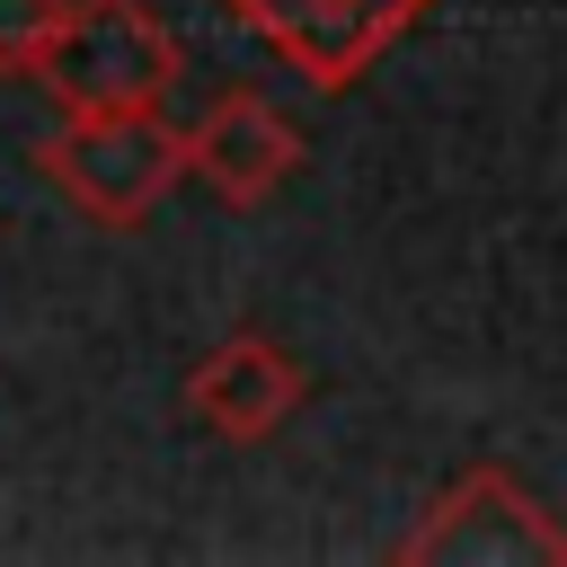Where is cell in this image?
Instances as JSON below:
<instances>
[{
  "label": "cell",
  "mask_w": 567,
  "mask_h": 567,
  "mask_svg": "<svg viewBox=\"0 0 567 567\" xmlns=\"http://www.w3.org/2000/svg\"><path fill=\"white\" fill-rule=\"evenodd\" d=\"M27 159L89 230H142L186 177V124L168 106H62Z\"/></svg>",
  "instance_id": "1"
},
{
  "label": "cell",
  "mask_w": 567,
  "mask_h": 567,
  "mask_svg": "<svg viewBox=\"0 0 567 567\" xmlns=\"http://www.w3.org/2000/svg\"><path fill=\"white\" fill-rule=\"evenodd\" d=\"M177 71L186 44L151 0H62V27L35 62L53 106H168Z\"/></svg>",
  "instance_id": "2"
},
{
  "label": "cell",
  "mask_w": 567,
  "mask_h": 567,
  "mask_svg": "<svg viewBox=\"0 0 567 567\" xmlns=\"http://www.w3.org/2000/svg\"><path fill=\"white\" fill-rule=\"evenodd\" d=\"M390 558L399 567H567V523L505 461H478L399 532Z\"/></svg>",
  "instance_id": "3"
},
{
  "label": "cell",
  "mask_w": 567,
  "mask_h": 567,
  "mask_svg": "<svg viewBox=\"0 0 567 567\" xmlns=\"http://www.w3.org/2000/svg\"><path fill=\"white\" fill-rule=\"evenodd\" d=\"M434 0H221L230 27H248L284 71H301L310 89H354L390 44H408L425 27Z\"/></svg>",
  "instance_id": "4"
},
{
  "label": "cell",
  "mask_w": 567,
  "mask_h": 567,
  "mask_svg": "<svg viewBox=\"0 0 567 567\" xmlns=\"http://www.w3.org/2000/svg\"><path fill=\"white\" fill-rule=\"evenodd\" d=\"M310 399V372L284 337L266 328H230L195 372H186V416L213 434V443H266L292 408Z\"/></svg>",
  "instance_id": "5"
},
{
  "label": "cell",
  "mask_w": 567,
  "mask_h": 567,
  "mask_svg": "<svg viewBox=\"0 0 567 567\" xmlns=\"http://www.w3.org/2000/svg\"><path fill=\"white\" fill-rule=\"evenodd\" d=\"M292 168H301V133L266 89H221L186 124V177H204L230 213H257L275 186H292Z\"/></svg>",
  "instance_id": "6"
},
{
  "label": "cell",
  "mask_w": 567,
  "mask_h": 567,
  "mask_svg": "<svg viewBox=\"0 0 567 567\" xmlns=\"http://www.w3.org/2000/svg\"><path fill=\"white\" fill-rule=\"evenodd\" d=\"M53 27H62V0H0V80H35Z\"/></svg>",
  "instance_id": "7"
}]
</instances>
